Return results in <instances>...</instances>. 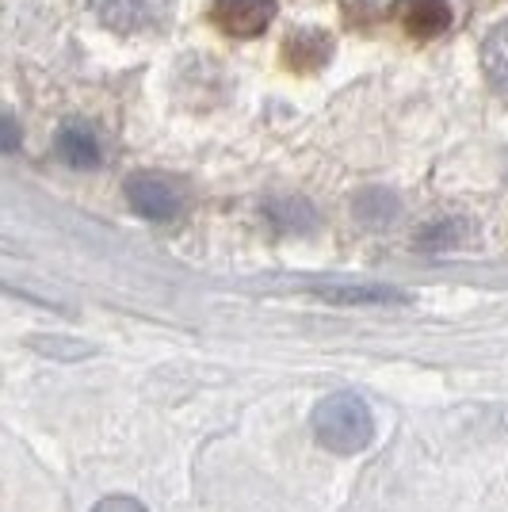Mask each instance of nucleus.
Wrapping results in <instances>:
<instances>
[{
    "instance_id": "obj_1",
    "label": "nucleus",
    "mask_w": 508,
    "mask_h": 512,
    "mask_svg": "<svg viewBox=\"0 0 508 512\" xmlns=\"http://www.w3.org/2000/svg\"><path fill=\"white\" fill-rule=\"evenodd\" d=\"M310 428H314V440L325 451L360 455V451H367L371 436H375V417H371V406L363 402L360 394L337 390V394H325L314 406Z\"/></svg>"
},
{
    "instance_id": "obj_2",
    "label": "nucleus",
    "mask_w": 508,
    "mask_h": 512,
    "mask_svg": "<svg viewBox=\"0 0 508 512\" xmlns=\"http://www.w3.org/2000/svg\"><path fill=\"white\" fill-rule=\"evenodd\" d=\"M127 203L149 222H172L184 207V195L176 192V184L165 180V176L138 172V176L127 180Z\"/></svg>"
},
{
    "instance_id": "obj_3",
    "label": "nucleus",
    "mask_w": 508,
    "mask_h": 512,
    "mask_svg": "<svg viewBox=\"0 0 508 512\" xmlns=\"http://www.w3.org/2000/svg\"><path fill=\"white\" fill-rule=\"evenodd\" d=\"M272 16H276V0H214L211 4V23L230 39H253L260 31H268Z\"/></svg>"
},
{
    "instance_id": "obj_4",
    "label": "nucleus",
    "mask_w": 508,
    "mask_h": 512,
    "mask_svg": "<svg viewBox=\"0 0 508 512\" xmlns=\"http://www.w3.org/2000/svg\"><path fill=\"white\" fill-rule=\"evenodd\" d=\"M394 16L405 27V35L413 39H440L451 27V4L447 0H398Z\"/></svg>"
},
{
    "instance_id": "obj_5",
    "label": "nucleus",
    "mask_w": 508,
    "mask_h": 512,
    "mask_svg": "<svg viewBox=\"0 0 508 512\" xmlns=\"http://www.w3.org/2000/svg\"><path fill=\"white\" fill-rule=\"evenodd\" d=\"M96 8V16L119 31H142L149 23L165 16L169 0H88Z\"/></svg>"
},
{
    "instance_id": "obj_6",
    "label": "nucleus",
    "mask_w": 508,
    "mask_h": 512,
    "mask_svg": "<svg viewBox=\"0 0 508 512\" xmlns=\"http://www.w3.org/2000/svg\"><path fill=\"white\" fill-rule=\"evenodd\" d=\"M54 146H58V157H62L69 169H96L100 165V138L81 119L65 123L58 130V138H54Z\"/></svg>"
},
{
    "instance_id": "obj_7",
    "label": "nucleus",
    "mask_w": 508,
    "mask_h": 512,
    "mask_svg": "<svg viewBox=\"0 0 508 512\" xmlns=\"http://www.w3.org/2000/svg\"><path fill=\"white\" fill-rule=\"evenodd\" d=\"M329 54H333V43L318 27H298L295 35H291V43H287V50H283V58L295 69H318V65L329 62Z\"/></svg>"
},
{
    "instance_id": "obj_8",
    "label": "nucleus",
    "mask_w": 508,
    "mask_h": 512,
    "mask_svg": "<svg viewBox=\"0 0 508 512\" xmlns=\"http://www.w3.org/2000/svg\"><path fill=\"white\" fill-rule=\"evenodd\" d=\"M352 211H356V218H360L363 226H371V230H386V226L402 214V203H398V195L386 192V188H371V192L356 195Z\"/></svg>"
},
{
    "instance_id": "obj_9",
    "label": "nucleus",
    "mask_w": 508,
    "mask_h": 512,
    "mask_svg": "<svg viewBox=\"0 0 508 512\" xmlns=\"http://www.w3.org/2000/svg\"><path fill=\"white\" fill-rule=\"evenodd\" d=\"M321 299L340 302V306H394V302H405L402 291L394 287H382V283H356V287H318Z\"/></svg>"
},
{
    "instance_id": "obj_10",
    "label": "nucleus",
    "mask_w": 508,
    "mask_h": 512,
    "mask_svg": "<svg viewBox=\"0 0 508 512\" xmlns=\"http://www.w3.org/2000/svg\"><path fill=\"white\" fill-rule=\"evenodd\" d=\"M482 65H486L489 85L508 96V20L489 31L486 46H482Z\"/></svg>"
},
{
    "instance_id": "obj_11",
    "label": "nucleus",
    "mask_w": 508,
    "mask_h": 512,
    "mask_svg": "<svg viewBox=\"0 0 508 512\" xmlns=\"http://www.w3.org/2000/svg\"><path fill=\"white\" fill-rule=\"evenodd\" d=\"M268 218L283 230H310L314 226V207L298 195H276V199H268Z\"/></svg>"
},
{
    "instance_id": "obj_12",
    "label": "nucleus",
    "mask_w": 508,
    "mask_h": 512,
    "mask_svg": "<svg viewBox=\"0 0 508 512\" xmlns=\"http://www.w3.org/2000/svg\"><path fill=\"white\" fill-rule=\"evenodd\" d=\"M31 348L43 356H62V360H85L92 348L85 341H69V337H31Z\"/></svg>"
},
{
    "instance_id": "obj_13",
    "label": "nucleus",
    "mask_w": 508,
    "mask_h": 512,
    "mask_svg": "<svg viewBox=\"0 0 508 512\" xmlns=\"http://www.w3.org/2000/svg\"><path fill=\"white\" fill-rule=\"evenodd\" d=\"M459 237H463V222L447 218V222H436V226H428V230L417 237V245H421V249H447V245H455Z\"/></svg>"
},
{
    "instance_id": "obj_14",
    "label": "nucleus",
    "mask_w": 508,
    "mask_h": 512,
    "mask_svg": "<svg viewBox=\"0 0 508 512\" xmlns=\"http://www.w3.org/2000/svg\"><path fill=\"white\" fill-rule=\"evenodd\" d=\"M92 512H149L138 497H127V493H111V497H104L100 505Z\"/></svg>"
}]
</instances>
